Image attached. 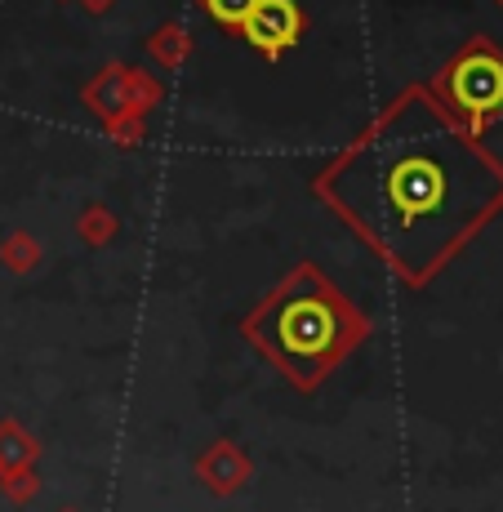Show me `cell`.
Returning a JSON list of instances; mask_svg holds the SVG:
<instances>
[{
  "mask_svg": "<svg viewBox=\"0 0 503 512\" xmlns=\"http://www.w3.org/2000/svg\"><path fill=\"white\" fill-rule=\"evenodd\" d=\"M321 192L406 281H423L503 201V170L419 94L339 161Z\"/></svg>",
  "mask_w": 503,
  "mask_h": 512,
  "instance_id": "6da1fadb",
  "label": "cell"
},
{
  "mask_svg": "<svg viewBox=\"0 0 503 512\" xmlns=\"http://www.w3.org/2000/svg\"><path fill=\"white\" fill-rule=\"evenodd\" d=\"M352 312L339 303V294L330 285H321L312 272H299L281 294L250 321V334L268 348V357L281 370H290L294 379L308 388L325 370L334 366L343 348H348Z\"/></svg>",
  "mask_w": 503,
  "mask_h": 512,
  "instance_id": "7a4b0ae2",
  "label": "cell"
},
{
  "mask_svg": "<svg viewBox=\"0 0 503 512\" xmlns=\"http://www.w3.org/2000/svg\"><path fill=\"white\" fill-rule=\"evenodd\" d=\"M450 94L472 116L495 112V107H503V63L490 54H468L450 76Z\"/></svg>",
  "mask_w": 503,
  "mask_h": 512,
  "instance_id": "3957f363",
  "label": "cell"
},
{
  "mask_svg": "<svg viewBox=\"0 0 503 512\" xmlns=\"http://www.w3.org/2000/svg\"><path fill=\"white\" fill-rule=\"evenodd\" d=\"M241 27L259 49L276 54V49H285L294 36H299V14H294L290 0H259V5L245 14Z\"/></svg>",
  "mask_w": 503,
  "mask_h": 512,
  "instance_id": "277c9868",
  "label": "cell"
},
{
  "mask_svg": "<svg viewBox=\"0 0 503 512\" xmlns=\"http://www.w3.org/2000/svg\"><path fill=\"white\" fill-rule=\"evenodd\" d=\"M210 5V14L219 18V23H245V14H250L259 0H205Z\"/></svg>",
  "mask_w": 503,
  "mask_h": 512,
  "instance_id": "5b68a950",
  "label": "cell"
}]
</instances>
